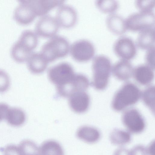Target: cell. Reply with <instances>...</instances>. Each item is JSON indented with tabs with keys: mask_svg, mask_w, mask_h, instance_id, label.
Masks as SVG:
<instances>
[{
	"mask_svg": "<svg viewBox=\"0 0 155 155\" xmlns=\"http://www.w3.org/2000/svg\"><path fill=\"white\" fill-rule=\"evenodd\" d=\"M95 5L101 12L110 14L113 13L119 7L118 2L116 0H97Z\"/></svg>",
	"mask_w": 155,
	"mask_h": 155,
	"instance_id": "obj_25",
	"label": "cell"
},
{
	"mask_svg": "<svg viewBox=\"0 0 155 155\" xmlns=\"http://www.w3.org/2000/svg\"><path fill=\"white\" fill-rule=\"evenodd\" d=\"M5 119L10 125L14 127L22 125L26 120V115L21 109L16 107L9 108Z\"/></svg>",
	"mask_w": 155,
	"mask_h": 155,
	"instance_id": "obj_21",
	"label": "cell"
},
{
	"mask_svg": "<svg viewBox=\"0 0 155 155\" xmlns=\"http://www.w3.org/2000/svg\"><path fill=\"white\" fill-rule=\"evenodd\" d=\"M122 122L130 132L135 134L142 132L145 129L144 120L139 111L135 108L129 109L122 115Z\"/></svg>",
	"mask_w": 155,
	"mask_h": 155,
	"instance_id": "obj_9",
	"label": "cell"
},
{
	"mask_svg": "<svg viewBox=\"0 0 155 155\" xmlns=\"http://www.w3.org/2000/svg\"><path fill=\"white\" fill-rule=\"evenodd\" d=\"M60 26L55 18L47 15L41 17L35 26V32L38 36L51 38L58 31Z\"/></svg>",
	"mask_w": 155,
	"mask_h": 155,
	"instance_id": "obj_11",
	"label": "cell"
},
{
	"mask_svg": "<svg viewBox=\"0 0 155 155\" xmlns=\"http://www.w3.org/2000/svg\"><path fill=\"white\" fill-rule=\"evenodd\" d=\"M134 69L129 61L121 59L114 64L112 71L116 78L121 81H126L130 79L133 75Z\"/></svg>",
	"mask_w": 155,
	"mask_h": 155,
	"instance_id": "obj_16",
	"label": "cell"
},
{
	"mask_svg": "<svg viewBox=\"0 0 155 155\" xmlns=\"http://www.w3.org/2000/svg\"><path fill=\"white\" fill-rule=\"evenodd\" d=\"M136 7L140 11L151 12L155 6V0H136L135 2Z\"/></svg>",
	"mask_w": 155,
	"mask_h": 155,
	"instance_id": "obj_27",
	"label": "cell"
},
{
	"mask_svg": "<svg viewBox=\"0 0 155 155\" xmlns=\"http://www.w3.org/2000/svg\"><path fill=\"white\" fill-rule=\"evenodd\" d=\"M89 85V81L85 75L75 74L73 79L64 86L57 87L58 94L64 97H69L73 94L79 91H85Z\"/></svg>",
	"mask_w": 155,
	"mask_h": 155,
	"instance_id": "obj_10",
	"label": "cell"
},
{
	"mask_svg": "<svg viewBox=\"0 0 155 155\" xmlns=\"http://www.w3.org/2000/svg\"><path fill=\"white\" fill-rule=\"evenodd\" d=\"M58 7L55 18L60 27L69 28L74 26L78 17L75 10L70 5L64 4Z\"/></svg>",
	"mask_w": 155,
	"mask_h": 155,
	"instance_id": "obj_13",
	"label": "cell"
},
{
	"mask_svg": "<svg viewBox=\"0 0 155 155\" xmlns=\"http://www.w3.org/2000/svg\"><path fill=\"white\" fill-rule=\"evenodd\" d=\"M114 155H130V151L123 148L118 149L115 151Z\"/></svg>",
	"mask_w": 155,
	"mask_h": 155,
	"instance_id": "obj_32",
	"label": "cell"
},
{
	"mask_svg": "<svg viewBox=\"0 0 155 155\" xmlns=\"http://www.w3.org/2000/svg\"><path fill=\"white\" fill-rule=\"evenodd\" d=\"M130 155H146V149L143 146L139 145L134 147L130 151Z\"/></svg>",
	"mask_w": 155,
	"mask_h": 155,
	"instance_id": "obj_31",
	"label": "cell"
},
{
	"mask_svg": "<svg viewBox=\"0 0 155 155\" xmlns=\"http://www.w3.org/2000/svg\"><path fill=\"white\" fill-rule=\"evenodd\" d=\"M69 98L70 107L74 112L82 113L88 110L90 104V98L89 95L85 91L75 93Z\"/></svg>",
	"mask_w": 155,
	"mask_h": 155,
	"instance_id": "obj_14",
	"label": "cell"
},
{
	"mask_svg": "<svg viewBox=\"0 0 155 155\" xmlns=\"http://www.w3.org/2000/svg\"><path fill=\"white\" fill-rule=\"evenodd\" d=\"M92 69V86L97 90L104 89L108 84L112 70L110 59L103 55H97L93 59Z\"/></svg>",
	"mask_w": 155,
	"mask_h": 155,
	"instance_id": "obj_2",
	"label": "cell"
},
{
	"mask_svg": "<svg viewBox=\"0 0 155 155\" xmlns=\"http://www.w3.org/2000/svg\"><path fill=\"white\" fill-rule=\"evenodd\" d=\"M143 103L152 111L154 113L155 87L151 86L147 88L141 94Z\"/></svg>",
	"mask_w": 155,
	"mask_h": 155,
	"instance_id": "obj_26",
	"label": "cell"
},
{
	"mask_svg": "<svg viewBox=\"0 0 155 155\" xmlns=\"http://www.w3.org/2000/svg\"><path fill=\"white\" fill-rule=\"evenodd\" d=\"M38 36L31 30L23 31L11 48V54L13 58L18 62L26 61L38 45Z\"/></svg>",
	"mask_w": 155,
	"mask_h": 155,
	"instance_id": "obj_1",
	"label": "cell"
},
{
	"mask_svg": "<svg viewBox=\"0 0 155 155\" xmlns=\"http://www.w3.org/2000/svg\"><path fill=\"white\" fill-rule=\"evenodd\" d=\"M114 51L116 54L122 60H130L134 58L137 53L136 45L130 38L121 37L115 42Z\"/></svg>",
	"mask_w": 155,
	"mask_h": 155,
	"instance_id": "obj_12",
	"label": "cell"
},
{
	"mask_svg": "<svg viewBox=\"0 0 155 155\" xmlns=\"http://www.w3.org/2000/svg\"><path fill=\"white\" fill-rule=\"evenodd\" d=\"M106 23L110 31L117 35L123 34L127 29L126 19L117 14H109L107 17Z\"/></svg>",
	"mask_w": 155,
	"mask_h": 155,
	"instance_id": "obj_17",
	"label": "cell"
},
{
	"mask_svg": "<svg viewBox=\"0 0 155 155\" xmlns=\"http://www.w3.org/2000/svg\"><path fill=\"white\" fill-rule=\"evenodd\" d=\"M153 70L147 64H141L134 69L133 75L137 83L142 85H147L154 78Z\"/></svg>",
	"mask_w": 155,
	"mask_h": 155,
	"instance_id": "obj_18",
	"label": "cell"
},
{
	"mask_svg": "<svg viewBox=\"0 0 155 155\" xmlns=\"http://www.w3.org/2000/svg\"><path fill=\"white\" fill-rule=\"evenodd\" d=\"M18 146L21 155H40L39 148L32 141H22Z\"/></svg>",
	"mask_w": 155,
	"mask_h": 155,
	"instance_id": "obj_24",
	"label": "cell"
},
{
	"mask_svg": "<svg viewBox=\"0 0 155 155\" xmlns=\"http://www.w3.org/2000/svg\"><path fill=\"white\" fill-rule=\"evenodd\" d=\"M75 74L72 66L65 62L51 67L48 71L49 79L55 85L56 87L68 84L73 79Z\"/></svg>",
	"mask_w": 155,
	"mask_h": 155,
	"instance_id": "obj_5",
	"label": "cell"
},
{
	"mask_svg": "<svg viewBox=\"0 0 155 155\" xmlns=\"http://www.w3.org/2000/svg\"><path fill=\"white\" fill-rule=\"evenodd\" d=\"M145 60L147 65L153 70L155 68V46L147 49L145 55Z\"/></svg>",
	"mask_w": 155,
	"mask_h": 155,
	"instance_id": "obj_29",
	"label": "cell"
},
{
	"mask_svg": "<svg viewBox=\"0 0 155 155\" xmlns=\"http://www.w3.org/2000/svg\"><path fill=\"white\" fill-rule=\"evenodd\" d=\"M76 136L79 139L85 142L93 143L98 140L100 134L97 129L85 126H82L78 129Z\"/></svg>",
	"mask_w": 155,
	"mask_h": 155,
	"instance_id": "obj_20",
	"label": "cell"
},
{
	"mask_svg": "<svg viewBox=\"0 0 155 155\" xmlns=\"http://www.w3.org/2000/svg\"><path fill=\"white\" fill-rule=\"evenodd\" d=\"M40 155H64L63 150L57 142L50 140L43 143L39 148Z\"/></svg>",
	"mask_w": 155,
	"mask_h": 155,
	"instance_id": "obj_22",
	"label": "cell"
},
{
	"mask_svg": "<svg viewBox=\"0 0 155 155\" xmlns=\"http://www.w3.org/2000/svg\"><path fill=\"white\" fill-rule=\"evenodd\" d=\"M10 84L9 77L4 70L0 69V92L4 93L9 88Z\"/></svg>",
	"mask_w": 155,
	"mask_h": 155,
	"instance_id": "obj_28",
	"label": "cell"
},
{
	"mask_svg": "<svg viewBox=\"0 0 155 155\" xmlns=\"http://www.w3.org/2000/svg\"><path fill=\"white\" fill-rule=\"evenodd\" d=\"M70 47L66 38L55 35L43 45L41 53L49 62L66 56L69 52Z\"/></svg>",
	"mask_w": 155,
	"mask_h": 155,
	"instance_id": "obj_4",
	"label": "cell"
},
{
	"mask_svg": "<svg viewBox=\"0 0 155 155\" xmlns=\"http://www.w3.org/2000/svg\"><path fill=\"white\" fill-rule=\"evenodd\" d=\"M15 8L13 17L18 23L30 24L38 16L34 0H21Z\"/></svg>",
	"mask_w": 155,
	"mask_h": 155,
	"instance_id": "obj_7",
	"label": "cell"
},
{
	"mask_svg": "<svg viewBox=\"0 0 155 155\" xmlns=\"http://www.w3.org/2000/svg\"><path fill=\"white\" fill-rule=\"evenodd\" d=\"M141 95L140 90L136 85L130 82L125 83L114 94L112 108L117 111H122L137 103Z\"/></svg>",
	"mask_w": 155,
	"mask_h": 155,
	"instance_id": "obj_3",
	"label": "cell"
},
{
	"mask_svg": "<svg viewBox=\"0 0 155 155\" xmlns=\"http://www.w3.org/2000/svg\"><path fill=\"white\" fill-rule=\"evenodd\" d=\"M26 61L29 70L36 74L44 71L49 63L41 52H32Z\"/></svg>",
	"mask_w": 155,
	"mask_h": 155,
	"instance_id": "obj_15",
	"label": "cell"
},
{
	"mask_svg": "<svg viewBox=\"0 0 155 155\" xmlns=\"http://www.w3.org/2000/svg\"><path fill=\"white\" fill-rule=\"evenodd\" d=\"M95 51L93 44L86 39L74 42L70 46L69 50L72 57L79 62H86L91 59L94 56Z\"/></svg>",
	"mask_w": 155,
	"mask_h": 155,
	"instance_id": "obj_8",
	"label": "cell"
},
{
	"mask_svg": "<svg viewBox=\"0 0 155 155\" xmlns=\"http://www.w3.org/2000/svg\"><path fill=\"white\" fill-rule=\"evenodd\" d=\"M155 15L152 11H140L133 13L126 19L127 29L130 31H140L145 29L154 28Z\"/></svg>",
	"mask_w": 155,
	"mask_h": 155,
	"instance_id": "obj_6",
	"label": "cell"
},
{
	"mask_svg": "<svg viewBox=\"0 0 155 155\" xmlns=\"http://www.w3.org/2000/svg\"><path fill=\"white\" fill-rule=\"evenodd\" d=\"M154 28L144 29L140 31L137 39V44L140 48L148 49L154 46Z\"/></svg>",
	"mask_w": 155,
	"mask_h": 155,
	"instance_id": "obj_19",
	"label": "cell"
},
{
	"mask_svg": "<svg viewBox=\"0 0 155 155\" xmlns=\"http://www.w3.org/2000/svg\"><path fill=\"white\" fill-rule=\"evenodd\" d=\"M154 142H152L146 150L147 153L149 155H154Z\"/></svg>",
	"mask_w": 155,
	"mask_h": 155,
	"instance_id": "obj_33",
	"label": "cell"
},
{
	"mask_svg": "<svg viewBox=\"0 0 155 155\" xmlns=\"http://www.w3.org/2000/svg\"><path fill=\"white\" fill-rule=\"evenodd\" d=\"M4 155H21L18 146L9 145L6 146L3 150Z\"/></svg>",
	"mask_w": 155,
	"mask_h": 155,
	"instance_id": "obj_30",
	"label": "cell"
},
{
	"mask_svg": "<svg viewBox=\"0 0 155 155\" xmlns=\"http://www.w3.org/2000/svg\"><path fill=\"white\" fill-rule=\"evenodd\" d=\"M130 133L126 131L119 129L113 130L110 135V139L113 144L122 145L129 143L130 140Z\"/></svg>",
	"mask_w": 155,
	"mask_h": 155,
	"instance_id": "obj_23",
	"label": "cell"
}]
</instances>
